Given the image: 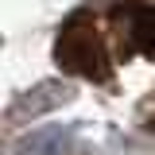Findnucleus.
<instances>
[{"instance_id":"obj_1","label":"nucleus","mask_w":155,"mask_h":155,"mask_svg":"<svg viewBox=\"0 0 155 155\" xmlns=\"http://www.w3.org/2000/svg\"><path fill=\"white\" fill-rule=\"evenodd\" d=\"M58 62L66 70H78L85 78H105L109 62H105V51H101V39L97 31L85 23V19H70L66 31L58 35Z\"/></svg>"},{"instance_id":"obj_2","label":"nucleus","mask_w":155,"mask_h":155,"mask_svg":"<svg viewBox=\"0 0 155 155\" xmlns=\"http://www.w3.org/2000/svg\"><path fill=\"white\" fill-rule=\"evenodd\" d=\"M74 97V85L70 81H39L35 89H27V93H19L12 101V109H8V124H23V120H35V116L51 113L58 105H66Z\"/></svg>"},{"instance_id":"obj_3","label":"nucleus","mask_w":155,"mask_h":155,"mask_svg":"<svg viewBox=\"0 0 155 155\" xmlns=\"http://www.w3.org/2000/svg\"><path fill=\"white\" fill-rule=\"evenodd\" d=\"M70 151H74L70 128H39L16 143V155H70Z\"/></svg>"}]
</instances>
